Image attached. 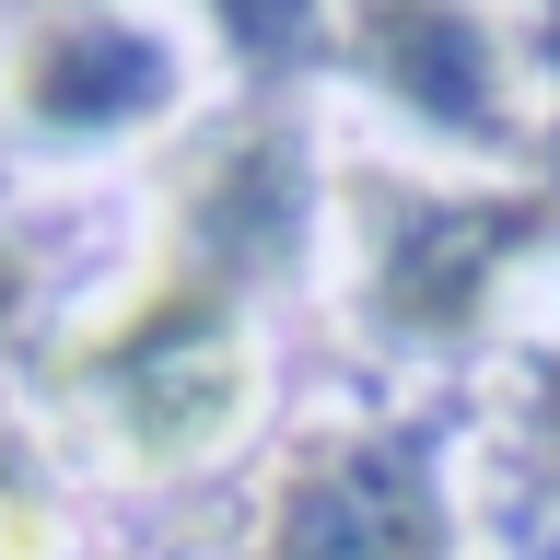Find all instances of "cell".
I'll list each match as a JSON object with an SVG mask.
<instances>
[{
  "label": "cell",
  "mask_w": 560,
  "mask_h": 560,
  "mask_svg": "<svg viewBox=\"0 0 560 560\" xmlns=\"http://www.w3.org/2000/svg\"><path fill=\"white\" fill-rule=\"evenodd\" d=\"M47 397L94 455L164 479V467H210L257 409V339H245V292L199 257H175L140 280L117 315H94L82 339L47 362Z\"/></svg>",
  "instance_id": "1"
},
{
  "label": "cell",
  "mask_w": 560,
  "mask_h": 560,
  "mask_svg": "<svg viewBox=\"0 0 560 560\" xmlns=\"http://www.w3.org/2000/svg\"><path fill=\"white\" fill-rule=\"evenodd\" d=\"M560 234V199L537 187H409V175H350V257H362V315L385 339H467L502 280Z\"/></svg>",
  "instance_id": "2"
},
{
  "label": "cell",
  "mask_w": 560,
  "mask_h": 560,
  "mask_svg": "<svg viewBox=\"0 0 560 560\" xmlns=\"http://www.w3.org/2000/svg\"><path fill=\"white\" fill-rule=\"evenodd\" d=\"M245 560H444V490L385 432H304L257 490Z\"/></svg>",
  "instance_id": "3"
},
{
  "label": "cell",
  "mask_w": 560,
  "mask_h": 560,
  "mask_svg": "<svg viewBox=\"0 0 560 560\" xmlns=\"http://www.w3.org/2000/svg\"><path fill=\"white\" fill-rule=\"evenodd\" d=\"M339 59L374 82L397 117L444 140H479V152H514V47L479 0H339Z\"/></svg>",
  "instance_id": "4"
},
{
  "label": "cell",
  "mask_w": 560,
  "mask_h": 560,
  "mask_svg": "<svg viewBox=\"0 0 560 560\" xmlns=\"http://www.w3.org/2000/svg\"><path fill=\"white\" fill-rule=\"evenodd\" d=\"M0 94L47 140H129L152 117H175V47L129 12H47L12 35Z\"/></svg>",
  "instance_id": "5"
},
{
  "label": "cell",
  "mask_w": 560,
  "mask_h": 560,
  "mask_svg": "<svg viewBox=\"0 0 560 560\" xmlns=\"http://www.w3.org/2000/svg\"><path fill=\"white\" fill-rule=\"evenodd\" d=\"M292 234H304V152H292L280 117H234L175 164V199H164L175 257H199L234 292H257V280L292 269Z\"/></svg>",
  "instance_id": "6"
},
{
  "label": "cell",
  "mask_w": 560,
  "mask_h": 560,
  "mask_svg": "<svg viewBox=\"0 0 560 560\" xmlns=\"http://www.w3.org/2000/svg\"><path fill=\"white\" fill-rule=\"evenodd\" d=\"M327 12H339V0H210V24L234 35L245 70H304L315 47H339Z\"/></svg>",
  "instance_id": "7"
},
{
  "label": "cell",
  "mask_w": 560,
  "mask_h": 560,
  "mask_svg": "<svg viewBox=\"0 0 560 560\" xmlns=\"http://www.w3.org/2000/svg\"><path fill=\"white\" fill-rule=\"evenodd\" d=\"M525 444H537V479L560 490V350L537 362V385H525Z\"/></svg>",
  "instance_id": "8"
},
{
  "label": "cell",
  "mask_w": 560,
  "mask_h": 560,
  "mask_svg": "<svg viewBox=\"0 0 560 560\" xmlns=\"http://www.w3.org/2000/svg\"><path fill=\"white\" fill-rule=\"evenodd\" d=\"M24 304H35V257L0 234V362H12V339H24Z\"/></svg>",
  "instance_id": "9"
},
{
  "label": "cell",
  "mask_w": 560,
  "mask_h": 560,
  "mask_svg": "<svg viewBox=\"0 0 560 560\" xmlns=\"http://www.w3.org/2000/svg\"><path fill=\"white\" fill-rule=\"evenodd\" d=\"M0 12H12V35H24V24H47V12H105V0H0Z\"/></svg>",
  "instance_id": "10"
}]
</instances>
